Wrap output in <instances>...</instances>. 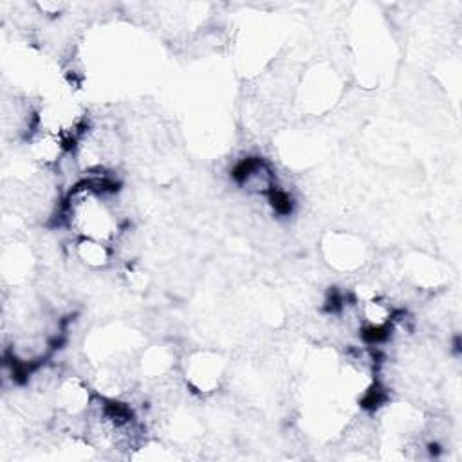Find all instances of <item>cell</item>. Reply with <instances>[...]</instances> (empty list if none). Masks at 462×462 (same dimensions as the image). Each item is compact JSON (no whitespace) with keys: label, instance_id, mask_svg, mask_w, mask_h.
Here are the masks:
<instances>
[{"label":"cell","instance_id":"cell-1","mask_svg":"<svg viewBox=\"0 0 462 462\" xmlns=\"http://www.w3.org/2000/svg\"><path fill=\"white\" fill-rule=\"evenodd\" d=\"M186 384L197 393H213L224 379V361L213 352H195L184 363Z\"/></svg>","mask_w":462,"mask_h":462},{"label":"cell","instance_id":"cell-2","mask_svg":"<svg viewBox=\"0 0 462 462\" xmlns=\"http://www.w3.org/2000/svg\"><path fill=\"white\" fill-rule=\"evenodd\" d=\"M94 395L88 384L79 375H67L56 383L54 404L67 419H85Z\"/></svg>","mask_w":462,"mask_h":462},{"label":"cell","instance_id":"cell-3","mask_svg":"<svg viewBox=\"0 0 462 462\" xmlns=\"http://www.w3.org/2000/svg\"><path fill=\"white\" fill-rule=\"evenodd\" d=\"M325 254L327 262L339 271H352L363 263L365 249L363 244L346 233L328 235L325 240Z\"/></svg>","mask_w":462,"mask_h":462},{"label":"cell","instance_id":"cell-4","mask_svg":"<svg viewBox=\"0 0 462 462\" xmlns=\"http://www.w3.org/2000/svg\"><path fill=\"white\" fill-rule=\"evenodd\" d=\"M114 245L96 238H76L72 245L74 258L90 271L106 269L114 258Z\"/></svg>","mask_w":462,"mask_h":462},{"label":"cell","instance_id":"cell-5","mask_svg":"<svg viewBox=\"0 0 462 462\" xmlns=\"http://www.w3.org/2000/svg\"><path fill=\"white\" fill-rule=\"evenodd\" d=\"M31 269L29 253L27 249H22L18 244H11V247L4 249V276L13 285L25 280V273Z\"/></svg>","mask_w":462,"mask_h":462}]
</instances>
